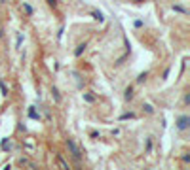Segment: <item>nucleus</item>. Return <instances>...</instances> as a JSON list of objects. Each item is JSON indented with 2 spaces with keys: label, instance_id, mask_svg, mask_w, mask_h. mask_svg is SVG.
Instances as JSON below:
<instances>
[{
  "label": "nucleus",
  "instance_id": "1",
  "mask_svg": "<svg viewBox=\"0 0 190 170\" xmlns=\"http://www.w3.org/2000/svg\"><path fill=\"white\" fill-rule=\"evenodd\" d=\"M67 148H68V151L72 153V157H74L76 161H80V157H82V155H80V149H78V145H76V142L68 138L67 140Z\"/></svg>",
  "mask_w": 190,
  "mask_h": 170
},
{
  "label": "nucleus",
  "instance_id": "2",
  "mask_svg": "<svg viewBox=\"0 0 190 170\" xmlns=\"http://www.w3.org/2000/svg\"><path fill=\"white\" fill-rule=\"evenodd\" d=\"M188 121H190V119H188V117H186V115H183V117H179V123H177V127H179V129H181V131H184V129H186V127H188Z\"/></svg>",
  "mask_w": 190,
  "mask_h": 170
},
{
  "label": "nucleus",
  "instance_id": "3",
  "mask_svg": "<svg viewBox=\"0 0 190 170\" xmlns=\"http://www.w3.org/2000/svg\"><path fill=\"white\" fill-rule=\"evenodd\" d=\"M86 49V44H82V46H78V49H76V55H82V51Z\"/></svg>",
  "mask_w": 190,
  "mask_h": 170
},
{
  "label": "nucleus",
  "instance_id": "4",
  "mask_svg": "<svg viewBox=\"0 0 190 170\" xmlns=\"http://www.w3.org/2000/svg\"><path fill=\"white\" fill-rule=\"evenodd\" d=\"M29 115L32 117V119H38V113H36L34 110H32V108H31V110H29Z\"/></svg>",
  "mask_w": 190,
  "mask_h": 170
},
{
  "label": "nucleus",
  "instance_id": "5",
  "mask_svg": "<svg viewBox=\"0 0 190 170\" xmlns=\"http://www.w3.org/2000/svg\"><path fill=\"white\" fill-rule=\"evenodd\" d=\"M131 96H133V91H131V89H127V91H126V98H131Z\"/></svg>",
  "mask_w": 190,
  "mask_h": 170
},
{
  "label": "nucleus",
  "instance_id": "6",
  "mask_svg": "<svg viewBox=\"0 0 190 170\" xmlns=\"http://www.w3.org/2000/svg\"><path fill=\"white\" fill-rule=\"evenodd\" d=\"M59 166H61V168H68V166H67V163H65L63 159H59Z\"/></svg>",
  "mask_w": 190,
  "mask_h": 170
},
{
  "label": "nucleus",
  "instance_id": "7",
  "mask_svg": "<svg viewBox=\"0 0 190 170\" xmlns=\"http://www.w3.org/2000/svg\"><path fill=\"white\" fill-rule=\"evenodd\" d=\"M25 11H27V13H32V8L29 6V4H25Z\"/></svg>",
  "mask_w": 190,
  "mask_h": 170
},
{
  "label": "nucleus",
  "instance_id": "8",
  "mask_svg": "<svg viewBox=\"0 0 190 170\" xmlns=\"http://www.w3.org/2000/svg\"><path fill=\"white\" fill-rule=\"evenodd\" d=\"M2 148H4V149H6V148H10V142H8V140H4V142H2Z\"/></svg>",
  "mask_w": 190,
  "mask_h": 170
},
{
  "label": "nucleus",
  "instance_id": "9",
  "mask_svg": "<svg viewBox=\"0 0 190 170\" xmlns=\"http://www.w3.org/2000/svg\"><path fill=\"white\" fill-rule=\"evenodd\" d=\"M48 4H50V6H55V4H57V0H48Z\"/></svg>",
  "mask_w": 190,
  "mask_h": 170
},
{
  "label": "nucleus",
  "instance_id": "10",
  "mask_svg": "<svg viewBox=\"0 0 190 170\" xmlns=\"http://www.w3.org/2000/svg\"><path fill=\"white\" fill-rule=\"evenodd\" d=\"M0 2H6V0H0Z\"/></svg>",
  "mask_w": 190,
  "mask_h": 170
}]
</instances>
